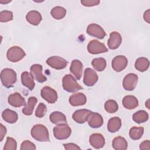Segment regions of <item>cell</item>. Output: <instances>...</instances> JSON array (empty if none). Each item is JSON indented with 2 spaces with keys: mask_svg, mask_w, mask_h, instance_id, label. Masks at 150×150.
Returning a JSON list of instances; mask_svg holds the SVG:
<instances>
[{
  "mask_svg": "<svg viewBox=\"0 0 150 150\" xmlns=\"http://www.w3.org/2000/svg\"><path fill=\"white\" fill-rule=\"evenodd\" d=\"M50 14L55 19H62L66 16V10L62 6H55L51 10Z\"/></svg>",
  "mask_w": 150,
  "mask_h": 150,
  "instance_id": "obj_30",
  "label": "cell"
},
{
  "mask_svg": "<svg viewBox=\"0 0 150 150\" xmlns=\"http://www.w3.org/2000/svg\"><path fill=\"white\" fill-rule=\"evenodd\" d=\"M11 1H3L2 0H1L0 1V3L1 4H7V3H9V2H10Z\"/></svg>",
  "mask_w": 150,
  "mask_h": 150,
  "instance_id": "obj_44",
  "label": "cell"
},
{
  "mask_svg": "<svg viewBox=\"0 0 150 150\" xmlns=\"http://www.w3.org/2000/svg\"><path fill=\"white\" fill-rule=\"evenodd\" d=\"M88 124L93 128H97L103 124V118L102 116L97 112H91L87 119Z\"/></svg>",
  "mask_w": 150,
  "mask_h": 150,
  "instance_id": "obj_16",
  "label": "cell"
},
{
  "mask_svg": "<svg viewBox=\"0 0 150 150\" xmlns=\"http://www.w3.org/2000/svg\"><path fill=\"white\" fill-rule=\"evenodd\" d=\"M138 80V76L134 73H129L123 79L122 86L125 90L127 91L133 90L137 84Z\"/></svg>",
  "mask_w": 150,
  "mask_h": 150,
  "instance_id": "obj_10",
  "label": "cell"
},
{
  "mask_svg": "<svg viewBox=\"0 0 150 150\" xmlns=\"http://www.w3.org/2000/svg\"><path fill=\"white\" fill-rule=\"evenodd\" d=\"M41 97L48 103L53 104L57 100V92L49 86H45L40 91Z\"/></svg>",
  "mask_w": 150,
  "mask_h": 150,
  "instance_id": "obj_8",
  "label": "cell"
},
{
  "mask_svg": "<svg viewBox=\"0 0 150 150\" xmlns=\"http://www.w3.org/2000/svg\"><path fill=\"white\" fill-rule=\"evenodd\" d=\"M98 77L97 73L91 68H86L84 72L83 83L88 87L94 86L98 81Z\"/></svg>",
  "mask_w": 150,
  "mask_h": 150,
  "instance_id": "obj_9",
  "label": "cell"
},
{
  "mask_svg": "<svg viewBox=\"0 0 150 150\" xmlns=\"http://www.w3.org/2000/svg\"><path fill=\"white\" fill-rule=\"evenodd\" d=\"M1 80L4 87L6 88L12 87L16 81V73L12 69L5 68L1 72Z\"/></svg>",
  "mask_w": 150,
  "mask_h": 150,
  "instance_id": "obj_2",
  "label": "cell"
},
{
  "mask_svg": "<svg viewBox=\"0 0 150 150\" xmlns=\"http://www.w3.org/2000/svg\"><path fill=\"white\" fill-rule=\"evenodd\" d=\"M149 66V62L148 59L145 57H139L137 59L135 63V69L141 71L143 72L148 70Z\"/></svg>",
  "mask_w": 150,
  "mask_h": 150,
  "instance_id": "obj_29",
  "label": "cell"
},
{
  "mask_svg": "<svg viewBox=\"0 0 150 150\" xmlns=\"http://www.w3.org/2000/svg\"><path fill=\"white\" fill-rule=\"evenodd\" d=\"M70 104L72 106H81L86 103V96L82 93H77L73 94L69 99Z\"/></svg>",
  "mask_w": 150,
  "mask_h": 150,
  "instance_id": "obj_19",
  "label": "cell"
},
{
  "mask_svg": "<svg viewBox=\"0 0 150 150\" xmlns=\"http://www.w3.org/2000/svg\"><path fill=\"white\" fill-rule=\"evenodd\" d=\"M112 146L115 150H125L128 147V143L124 138L119 136L114 138Z\"/></svg>",
  "mask_w": 150,
  "mask_h": 150,
  "instance_id": "obj_27",
  "label": "cell"
},
{
  "mask_svg": "<svg viewBox=\"0 0 150 150\" xmlns=\"http://www.w3.org/2000/svg\"><path fill=\"white\" fill-rule=\"evenodd\" d=\"M17 148V143L15 139L8 137L6 141L4 147V150H16Z\"/></svg>",
  "mask_w": 150,
  "mask_h": 150,
  "instance_id": "obj_35",
  "label": "cell"
},
{
  "mask_svg": "<svg viewBox=\"0 0 150 150\" xmlns=\"http://www.w3.org/2000/svg\"><path fill=\"white\" fill-rule=\"evenodd\" d=\"M21 81L23 86L30 90H32L35 87L33 77L31 73L28 71H23L21 74Z\"/></svg>",
  "mask_w": 150,
  "mask_h": 150,
  "instance_id": "obj_22",
  "label": "cell"
},
{
  "mask_svg": "<svg viewBox=\"0 0 150 150\" xmlns=\"http://www.w3.org/2000/svg\"><path fill=\"white\" fill-rule=\"evenodd\" d=\"M3 120L8 123L13 124L16 122L18 118L17 113L10 109H5L2 113Z\"/></svg>",
  "mask_w": 150,
  "mask_h": 150,
  "instance_id": "obj_25",
  "label": "cell"
},
{
  "mask_svg": "<svg viewBox=\"0 0 150 150\" xmlns=\"http://www.w3.org/2000/svg\"><path fill=\"white\" fill-rule=\"evenodd\" d=\"M26 56L24 50L19 46H12L10 47L6 53L8 60L11 62H18Z\"/></svg>",
  "mask_w": 150,
  "mask_h": 150,
  "instance_id": "obj_4",
  "label": "cell"
},
{
  "mask_svg": "<svg viewBox=\"0 0 150 150\" xmlns=\"http://www.w3.org/2000/svg\"><path fill=\"white\" fill-rule=\"evenodd\" d=\"M64 148L66 150H70V149H81V148L76 144L73 143H67L63 144Z\"/></svg>",
  "mask_w": 150,
  "mask_h": 150,
  "instance_id": "obj_40",
  "label": "cell"
},
{
  "mask_svg": "<svg viewBox=\"0 0 150 150\" xmlns=\"http://www.w3.org/2000/svg\"><path fill=\"white\" fill-rule=\"evenodd\" d=\"M87 33L93 37L98 39H103L106 36V33L104 29L98 25L96 23H91L87 26Z\"/></svg>",
  "mask_w": 150,
  "mask_h": 150,
  "instance_id": "obj_11",
  "label": "cell"
},
{
  "mask_svg": "<svg viewBox=\"0 0 150 150\" xmlns=\"http://www.w3.org/2000/svg\"><path fill=\"white\" fill-rule=\"evenodd\" d=\"M122 42V38L121 35L117 32H112L110 34V38L107 43L110 49H117Z\"/></svg>",
  "mask_w": 150,
  "mask_h": 150,
  "instance_id": "obj_18",
  "label": "cell"
},
{
  "mask_svg": "<svg viewBox=\"0 0 150 150\" xmlns=\"http://www.w3.org/2000/svg\"><path fill=\"white\" fill-rule=\"evenodd\" d=\"M13 19V13L9 11H2L0 12V21L6 22Z\"/></svg>",
  "mask_w": 150,
  "mask_h": 150,
  "instance_id": "obj_36",
  "label": "cell"
},
{
  "mask_svg": "<svg viewBox=\"0 0 150 150\" xmlns=\"http://www.w3.org/2000/svg\"><path fill=\"white\" fill-rule=\"evenodd\" d=\"M121 127V120L119 117H114L110 118L107 124V129L110 132L118 131Z\"/></svg>",
  "mask_w": 150,
  "mask_h": 150,
  "instance_id": "obj_26",
  "label": "cell"
},
{
  "mask_svg": "<svg viewBox=\"0 0 150 150\" xmlns=\"http://www.w3.org/2000/svg\"><path fill=\"white\" fill-rule=\"evenodd\" d=\"M144 128L142 127H133L129 129V135L133 140H138L140 139L144 134Z\"/></svg>",
  "mask_w": 150,
  "mask_h": 150,
  "instance_id": "obj_33",
  "label": "cell"
},
{
  "mask_svg": "<svg viewBox=\"0 0 150 150\" xmlns=\"http://www.w3.org/2000/svg\"><path fill=\"white\" fill-rule=\"evenodd\" d=\"M62 86L63 89L69 93L76 92L83 89L82 86L77 82L73 76L71 74H66L63 77Z\"/></svg>",
  "mask_w": 150,
  "mask_h": 150,
  "instance_id": "obj_3",
  "label": "cell"
},
{
  "mask_svg": "<svg viewBox=\"0 0 150 150\" xmlns=\"http://www.w3.org/2000/svg\"><path fill=\"white\" fill-rule=\"evenodd\" d=\"M46 63L50 67L54 69L61 70L64 69L67 66L68 62L63 57L54 56L48 58L46 60Z\"/></svg>",
  "mask_w": 150,
  "mask_h": 150,
  "instance_id": "obj_7",
  "label": "cell"
},
{
  "mask_svg": "<svg viewBox=\"0 0 150 150\" xmlns=\"http://www.w3.org/2000/svg\"><path fill=\"white\" fill-rule=\"evenodd\" d=\"M30 73L35 79L39 83H43L47 80V78L42 73V66L39 64H35L30 68Z\"/></svg>",
  "mask_w": 150,
  "mask_h": 150,
  "instance_id": "obj_13",
  "label": "cell"
},
{
  "mask_svg": "<svg viewBox=\"0 0 150 150\" xmlns=\"http://www.w3.org/2000/svg\"><path fill=\"white\" fill-rule=\"evenodd\" d=\"M8 101L11 105L14 107H20L26 104L25 98L19 93H15L9 95Z\"/></svg>",
  "mask_w": 150,
  "mask_h": 150,
  "instance_id": "obj_15",
  "label": "cell"
},
{
  "mask_svg": "<svg viewBox=\"0 0 150 150\" xmlns=\"http://www.w3.org/2000/svg\"><path fill=\"white\" fill-rule=\"evenodd\" d=\"M140 149H150V141L149 140H146L141 143L139 145Z\"/></svg>",
  "mask_w": 150,
  "mask_h": 150,
  "instance_id": "obj_42",
  "label": "cell"
},
{
  "mask_svg": "<svg viewBox=\"0 0 150 150\" xmlns=\"http://www.w3.org/2000/svg\"><path fill=\"white\" fill-rule=\"evenodd\" d=\"M38 101L35 97H30L28 98L26 106L22 109V112L26 115H30L33 113V111L35 105Z\"/></svg>",
  "mask_w": 150,
  "mask_h": 150,
  "instance_id": "obj_28",
  "label": "cell"
},
{
  "mask_svg": "<svg viewBox=\"0 0 150 150\" xmlns=\"http://www.w3.org/2000/svg\"><path fill=\"white\" fill-rule=\"evenodd\" d=\"M128 60L124 56L119 55L115 56L112 60V68L117 72L123 70L127 66Z\"/></svg>",
  "mask_w": 150,
  "mask_h": 150,
  "instance_id": "obj_12",
  "label": "cell"
},
{
  "mask_svg": "<svg viewBox=\"0 0 150 150\" xmlns=\"http://www.w3.org/2000/svg\"><path fill=\"white\" fill-rule=\"evenodd\" d=\"M71 133L70 127L67 124L58 125L53 128V134L54 137L59 140L68 138Z\"/></svg>",
  "mask_w": 150,
  "mask_h": 150,
  "instance_id": "obj_5",
  "label": "cell"
},
{
  "mask_svg": "<svg viewBox=\"0 0 150 150\" xmlns=\"http://www.w3.org/2000/svg\"><path fill=\"white\" fill-rule=\"evenodd\" d=\"M144 20L148 23H150V10H146L144 14Z\"/></svg>",
  "mask_w": 150,
  "mask_h": 150,
  "instance_id": "obj_43",
  "label": "cell"
},
{
  "mask_svg": "<svg viewBox=\"0 0 150 150\" xmlns=\"http://www.w3.org/2000/svg\"><path fill=\"white\" fill-rule=\"evenodd\" d=\"M31 135L35 140L40 142H48L50 141L47 128L42 124L35 125L31 129Z\"/></svg>",
  "mask_w": 150,
  "mask_h": 150,
  "instance_id": "obj_1",
  "label": "cell"
},
{
  "mask_svg": "<svg viewBox=\"0 0 150 150\" xmlns=\"http://www.w3.org/2000/svg\"><path fill=\"white\" fill-rule=\"evenodd\" d=\"M83 67V64L80 60L75 59L71 62L70 70L73 74L77 80H80L81 77Z\"/></svg>",
  "mask_w": 150,
  "mask_h": 150,
  "instance_id": "obj_20",
  "label": "cell"
},
{
  "mask_svg": "<svg viewBox=\"0 0 150 150\" xmlns=\"http://www.w3.org/2000/svg\"><path fill=\"white\" fill-rule=\"evenodd\" d=\"M122 104L124 107L128 110H132L138 107V101L134 96H126L122 99Z\"/></svg>",
  "mask_w": 150,
  "mask_h": 150,
  "instance_id": "obj_24",
  "label": "cell"
},
{
  "mask_svg": "<svg viewBox=\"0 0 150 150\" xmlns=\"http://www.w3.org/2000/svg\"><path fill=\"white\" fill-rule=\"evenodd\" d=\"M90 145L96 149L103 148L105 145V139L103 135L99 133H94L90 135L89 138Z\"/></svg>",
  "mask_w": 150,
  "mask_h": 150,
  "instance_id": "obj_17",
  "label": "cell"
},
{
  "mask_svg": "<svg viewBox=\"0 0 150 150\" xmlns=\"http://www.w3.org/2000/svg\"><path fill=\"white\" fill-rule=\"evenodd\" d=\"M88 52L93 54H97L108 52V49L105 45L97 40H91L87 45Z\"/></svg>",
  "mask_w": 150,
  "mask_h": 150,
  "instance_id": "obj_6",
  "label": "cell"
},
{
  "mask_svg": "<svg viewBox=\"0 0 150 150\" xmlns=\"http://www.w3.org/2000/svg\"><path fill=\"white\" fill-rule=\"evenodd\" d=\"M26 19L28 22L32 25H38L42 19L40 12L37 11H30L26 15Z\"/></svg>",
  "mask_w": 150,
  "mask_h": 150,
  "instance_id": "obj_21",
  "label": "cell"
},
{
  "mask_svg": "<svg viewBox=\"0 0 150 150\" xmlns=\"http://www.w3.org/2000/svg\"><path fill=\"white\" fill-rule=\"evenodd\" d=\"M21 150H26V149H33L35 150L36 149L35 145L31 142L30 141L28 140H25L21 145Z\"/></svg>",
  "mask_w": 150,
  "mask_h": 150,
  "instance_id": "obj_38",
  "label": "cell"
},
{
  "mask_svg": "<svg viewBox=\"0 0 150 150\" xmlns=\"http://www.w3.org/2000/svg\"><path fill=\"white\" fill-rule=\"evenodd\" d=\"M81 3L85 6H96L100 4L99 0H82Z\"/></svg>",
  "mask_w": 150,
  "mask_h": 150,
  "instance_id": "obj_39",
  "label": "cell"
},
{
  "mask_svg": "<svg viewBox=\"0 0 150 150\" xmlns=\"http://www.w3.org/2000/svg\"><path fill=\"white\" fill-rule=\"evenodd\" d=\"M46 111L47 108L46 105L42 103H40L36 109L35 115L38 118H42L45 115Z\"/></svg>",
  "mask_w": 150,
  "mask_h": 150,
  "instance_id": "obj_37",
  "label": "cell"
},
{
  "mask_svg": "<svg viewBox=\"0 0 150 150\" xmlns=\"http://www.w3.org/2000/svg\"><path fill=\"white\" fill-rule=\"evenodd\" d=\"M0 141H2L6 134V128L2 124H0Z\"/></svg>",
  "mask_w": 150,
  "mask_h": 150,
  "instance_id": "obj_41",
  "label": "cell"
},
{
  "mask_svg": "<svg viewBox=\"0 0 150 150\" xmlns=\"http://www.w3.org/2000/svg\"><path fill=\"white\" fill-rule=\"evenodd\" d=\"M92 111L87 109H80L76 110L72 115L73 120L79 124H83L88 118L89 115Z\"/></svg>",
  "mask_w": 150,
  "mask_h": 150,
  "instance_id": "obj_14",
  "label": "cell"
},
{
  "mask_svg": "<svg viewBox=\"0 0 150 150\" xmlns=\"http://www.w3.org/2000/svg\"><path fill=\"white\" fill-rule=\"evenodd\" d=\"M148 114L144 110H139L132 115V120L137 123L140 124L146 122L148 120Z\"/></svg>",
  "mask_w": 150,
  "mask_h": 150,
  "instance_id": "obj_31",
  "label": "cell"
},
{
  "mask_svg": "<svg viewBox=\"0 0 150 150\" xmlns=\"http://www.w3.org/2000/svg\"><path fill=\"white\" fill-rule=\"evenodd\" d=\"M104 108L108 113H114L118 110V105L115 100H108L105 103Z\"/></svg>",
  "mask_w": 150,
  "mask_h": 150,
  "instance_id": "obj_34",
  "label": "cell"
},
{
  "mask_svg": "<svg viewBox=\"0 0 150 150\" xmlns=\"http://www.w3.org/2000/svg\"><path fill=\"white\" fill-rule=\"evenodd\" d=\"M91 64L96 70L98 71H102L105 69L107 65V62L105 59L104 58H95L93 59Z\"/></svg>",
  "mask_w": 150,
  "mask_h": 150,
  "instance_id": "obj_32",
  "label": "cell"
},
{
  "mask_svg": "<svg viewBox=\"0 0 150 150\" xmlns=\"http://www.w3.org/2000/svg\"><path fill=\"white\" fill-rule=\"evenodd\" d=\"M50 121L56 125L67 124V120L65 115L59 111H54L50 114Z\"/></svg>",
  "mask_w": 150,
  "mask_h": 150,
  "instance_id": "obj_23",
  "label": "cell"
}]
</instances>
